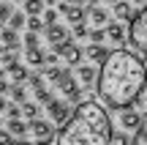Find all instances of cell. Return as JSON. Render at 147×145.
<instances>
[{
    "label": "cell",
    "mask_w": 147,
    "mask_h": 145,
    "mask_svg": "<svg viewBox=\"0 0 147 145\" xmlns=\"http://www.w3.org/2000/svg\"><path fill=\"white\" fill-rule=\"evenodd\" d=\"M44 8H47L44 0H25V11L27 14H44Z\"/></svg>",
    "instance_id": "obj_25"
},
{
    "label": "cell",
    "mask_w": 147,
    "mask_h": 145,
    "mask_svg": "<svg viewBox=\"0 0 147 145\" xmlns=\"http://www.w3.org/2000/svg\"><path fill=\"white\" fill-rule=\"evenodd\" d=\"M112 118L101 101L84 99L74 107L71 118L60 126L55 145H112Z\"/></svg>",
    "instance_id": "obj_2"
},
{
    "label": "cell",
    "mask_w": 147,
    "mask_h": 145,
    "mask_svg": "<svg viewBox=\"0 0 147 145\" xmlns=\"http://www.w3.org/2000/svg\"><path fill=\"white\" fill-rule=\"evenodd\" d=\"M65 19H68L71 25H79V22L87 19V8H84V5H71V11L65 14Z\"/></svg>",
    "instance_id": "obj_20"
},
{
    "label": "cell",
    "mask_w": 147,
    "mask_h": 145,
    "mask_svg": "<svg viewBox=\"0 0 147 145\" xmlns=\"http://www.w3.org/2000/svg\"><path fill=\"white\" fill-rule=\"evenodd\" d=\"M14 145H36V142H27L25 137H16V140H14Z\"/></svg>",
    "instance_id": "obj_38"
},
{
    "label": "cell",
    "mask_w": 147,
    "mask_h": 145,
    "mask_svg": "<svg viewBox=\"0 0 147 145\" xmlns=\"http://www.w3.org/2000/svg\"><path fill=\"white\" fill-rule=\"evenodd\" d=\"M11 14H14V5H11V3H0V25H3V22H8Z\"/></svg>",
    "instance_id": "obj_29"
},
{
    "label": "cell",
    "mask_w": 147,
    "mask_h": 145,
    "mask_svg": "<svg viewBox=\"0 0 147 145\" xmlns=\"http://www.w3.org/2000/svg\"><path fill=\"white\" fill-rule=\"evenodd\" d=\"M16 3H25V0H16Z\"/></svg>",
    "instance_id": "obj_47"
},
{
    "label": "cell",
    "mask_w": 147,
    "mask_h": 145,
    "mask_svg": "<svg viewBox=\"0 0 147 145\" xmlns=\"http://www.w3.org/2000/svg\"><path fill=\"white\" fill-rule=\"evenodd\" d=\"M0 74H3V71H0Z\"/></svg>",
    "instance_id": "obj_48"
},
{
    "label": "cell",
    "mask_w": 147,
    "mask_h": 145,
    "mask_svg": "<svg viewBox=\"0 0 147 145\" xmlns=\"http://www.w3.org/2000/svg\"><path fill=\"white\" fill-rule=\"evenodd\" d=\"M104 3H109V5H115V3H117V0H104Z\"/></svg>",
    "instance_id": "obj_44"
},
{
    "label": "cell",
    "mask_w": 147,
    "mask_h": 145,
    "mask_svg": "<svg viewBox=\"0 0 147 145\" xmlns=\"http://www.w3.org/2000/svg\"><path fill=\"white\" fill-rule=\"evenodd\" d=\"M14 60H16V55H14V49H8V52H5L3 58H0V63H3V66H11V63H14Z\"/></svg>",
    "instance_id": "obj_36"
},
{
    "label": "cell",
    "mask_w": 147,
    "mask_h": 145,
    "mask_svg": "<svg viewBox=\"0 0 147 145\" xmlns=\"http://www.w3.org/2000/svg\"><path fill=\"white\" fill-rule=\"evenodd\" d=\"M147 88V66L131 49H115L101 63L95 96L109 110H128L142 99Z\"/></svg>",
    "instance_id": "obj_1"
},
{
    "label": "cell",
    "mask_w": 147,
    "mask_h": 145,
    "mask_svg": "<svg viewBox=\"0 0 147 145\" xmlns=\"http://www.w3.org/2000/svg\"><path fill=\"white\" fill-rule=\"evenodd\" d=\"M5 110H8V101H5V96L0 93V112H5Z\"/></svg>",
    "instance_id": "obj_37"
},
{
    "label": "cell",
    "mask_w": 147,
    "mask_h": 145,
    "mask_svg": "<svg viewBox=\"0 0 147 145\" xmlns=\"http://www.w3.org/2000/svg\"><path fill=\"white\" fill-rule=\"evenodd\" d=\"M52 82H55V91H57L60 96H65L74 107H76L79 101H84V93H82L84 88H79V77L71 74V66L68 69H60V74L55 77Z\"/></svg>",
    "instance_id": "obj_3"
},
{
    "label": "cell",
    "mask_w": 147,
    "mask_h": 145,
    "mask_svg": "<svg viewBox=\"0 0 147 145\" xmlns=\"http://www.w3.org/2000/svg\"><path fill=\"white\" fill-rule=\"evenodd\" d=\"M106 27H93V30H90V41H95V44H104L106 41Z\"/></svg>",
    "instance_id": "obj_28"
},
{
    "label": "cell",
    "mask_w": 147,
    "mask_h": 145,
    "mask_svg": "<svg viewBox=\"0 0 147 145\" xmlns=\"http://www.w3.org/2000/svg\"><path fill=\"white\" fill-rule=\"evenodd\" d=\"M41 112V104L38 101H22V118L25 120H36Z\"/></svg>",
    "instance_id": "obj_19"
},
{
    "label": "cell",
    "mask_w": 147,
    "mask_h": 145,
    "mask_svg": "<svg viewBox=\"0 0 147 145\" xmlns=\"http://www.w3.org/2000/svg\"><path fill=\"white\" fill-rule=\"evenodd\" d=\"M27 30H36V33L47 30V22H44V16H41V14H27Z\"/></svg>",
    "instance_id": "obj_21"
},
{
    "label": "cell",
    "mask_w": 147,
    "mask_h": 145,
    "mask_svg": "<svg viewBox=\"0 0 147 145\" xmlns=\"http://www.w3.org/2000/svg\"><path fill=\"white\" fill-rule=\"evenodd\" d=\"M5 129H8L14 137H25L27 131H30V120L25 123L22 118H8V126H5Z\"/></svg>",
    "instance_id": "obj_18"
},
{
    "label": "cell",
    "mask_w": 147,
    "mask_h": 145,
    "mask_svg": "<svg viewBox=\"0 0 147 145\" xmlns=\"http://www.w3.org/2000/svg\"><path fill=\"white\" fill-rule=\"evenodd\" d=\"M112 14H115V19H120V22H131L134 16H136L131 0H117V3L112 5Z\"/></svg>",
    "instance_id": "obj_14"
},
{
    "label": "cell",
    "mask_w": 147,
    "mask_h": 145,
    "mask_svg": "<svg viewBox=\"0 0 147 145\" xmlns=\"http://www.w3.org/2000/svg\"><path fill=\"white\" fill-rule=\"evenodd\" d=\"M5 115H8V118H22V104L19 101H16V104H8Z\"/></svg>",
    "instance_id": "obj_33"
},
{
    "label": "cell",
    "mask_w": 147,
    "mask_h": 145,
    "mask_svg": "<svg viewBox=\"0 0 147 145\" xmlns=\"http://www.w3.org/2000/svg\"><path fill=\"white\" fill-rule=\"evenodd\" d=\"M74 38H90V33H87V25H84V22L74 25Z\"/></svg>",
    "instance_id": "obj_30"
},
{
    "label": "cell",
    "mask_w": 147,
    "mask_h": 145,
    "mask_svg": "<svg viewBox=\"0 0 147 145\" xmlns=\"http://www.w3.org/2000/svg\"><path fill=\"white\" fill-rule=\"evenodd\" d=\"M52 140H36V145H49Z\"/></svg>",
    "instance_id": "obj_42"
},
{
    "label": "cell",
    "mask_w": 147,
    "mask_h": 145,
    "mask_svg": "<svg viewBox=\"0 0 147 145\" xmlns=\"http://www.w3.org/2000/svg\"><path fill=\"white\" fill-rule=\"evenodd\" d=\"M11 27H16V30H22V27H27V11H14L8 19Z\"/></svg>",
    "instance_id": "obj_23"
},
{
    "label": "cell",
    "mask_w": 147,
    "mask_h": 145,
    "mask_svg": "<svg viewBox=\"0 0 147 145\" xmlns=\"http://www.w3.org/2000/svg\"><path fill=\"white\" fill-rule=\"evenodd\" d=\"M98 71H101L98 63H79V66H76L79 85H82V88H93L95 82H98Z\"/></svg>",
    "instance_id": "obj_6"
},
{
    "label": "cell",
    "mask_w": 147,
    "mask_h": 145,
    "mask_svg": "<svg viewBox=\"0 0 147 145\" xmlns=\"http://www.w3.org/2000/svg\"><path fill=\"white\" fill-rule=\"evenodd\" d=\"M0 41L5 44V47L8 49H19V44H22V38H19V30H16V27H3L0 25Z\"/></svg>",
    "instance_id": "obj_15"
},
{
    "label": "cell",
    "mask_w": 147,
    "mask_h": 145,
    "mask_svg": "<svg viewBox=\"0 0 147 145\" xmlns=\"http://www.w3.org/2000/svg\"><path fill=\"white\" fill-rule=\"evenodd\" d=\"M120 126L125 131H139L144 126V115L142 112H136L134 107H128V110H120Z\"/></svg>",
    "instance_id": "obj_7"
},
{
    "label": "cell",
    "mask_w": 147,
    "mask_h": 145,
    "mask_svg": "<svg viewBox=\"0 0 147 145\" xmlns=\"http://www.w3.org/2000/svg\"><path fill=\"white\" fill-rule=\"evenodd\" d=\"M71 112H74V104L71 101H60L57 96L47 104V115H49V120H52L55 126H63L65 120L71 118Z\"/></svg>",
    "instance_id": "obj_5"
},
{
    "label": "cell",
    "mask_w": 147,
    "mask_h": 145,
    "mask_svg": "<svg viewBox=\"0 0 147 145\" xmlns=\"http://www.w3.org/2000/svg\"><path fill=\"white\" fill-rule=\"evenodd\" d=\"M0 93H3V96L11 93V82H8V74H5V71L0 74Z\"/></svg>",
    "instance_id": "obj_34"
},
{
    "label": "cell",
    "mask_w": 147,
    "mask_h": 145,
    "mask_svg": "<svg viewBox=\"0 0 147 145\" xmlns=\"http://www.w3.org/2000/svg\"><path fill=\"white\" fill-rule=\"evenodd\" d=\"M87 19L93 22L95 27H106L109 25V11H106L104 5H98V3H90L87 5Z\"/></svg>",
    "instance_id": "obj_11"
},
{
    "label": "cell",
    "mask_w": 147,
    "mask_h": 145,
    "mask_svg": "<svg viewBox=\"0 0 147 145\" xmlns=\"http://www.w3.org/2000/svg\"><path fill=\"white\" fill-rule=\"evenodd\" d=\"M11 99L14 101H27V91H25V82H11Z\"/></svg>",
    "instance_id": "obj_22"
},
{
    "label": "cell",
    "mask_w": 147,
    "mask_h": 145,
    "mask_svg": "<svg viewBox=\"0 0 147 145\" xmlns=\"http://www.w3.org/2000/svg\"><path fill=\"white\" fill-rule=\"evenodd\" d=\"M41 16H44V22H47V25H55V22H57V16H60V11H57V5H47Z\"/></svg>",
    "instance_id": "obj_26"
},
{
    "label": "cell",
    "mask_w": 147,
    "mask_h": 145,
    "mask_svg": "<svg viewBox=\"0 0 147 145\" xmlns=\"http://www.w3.org/2000/svg\"><path fill=\"white\" fill-rule=\"evenodd\" d=\"M5 52H8V47H5V44H0V58H3Z\"/></svg>",
    "instance_id": "obj_39"
},
{
    "label": "cell",
    "mask_w": 147,
    "mask_h": 145,
    "mask_svg": "<svg viewBox=\"0 0 147 145\" xmlns=\"http://www.w3.org/2000/svg\"><path fill=\"white\" fill-rule=\"evenodd\" d=\"M44 33H47V41L52 44V49H60L71 38V33L65 30L63 25H57V22H55V25H47V30H44Z\"/></svg>",
    "instance_id": "obj_10"
},
{
    "label": "cell",
    "mask_w": 147,
    "mask_h": 145,
    "mask_svg": "<svg viewBox=\"0 0 147 145\" xmlns=\"http://www.w3.org/2000/svg\"><path fill=\"white\" fill-rule=\"evenodd\" d=\"M84 58H87L90 63H98V66H101L106 58H109V49H106L104 44H95V41H90V44H87V49H84Z\"/></svg>",
    "instance_id": "obj_13"
},
{
    "label": "cell",
    "mask_w": 147,
    "mask_h": 145,
    "mask_svg": "<svg viewBox=\"0 0 147 145\" xmlns=\"http://www.w3.org/2000/svg\"><path fill=\"white\" fill-rule=\"evenodd\" d=\"M30 134L36 137V140H55V123L52 120H41V118H36V120H30Z\"/></svg>",
    "instance_id": "obj_9"
},
{
    "label": "cell",
    "mask_w": 147,
    "mask_h": 145,
    "mask_svg": "<svg viewBox=\"0 0 147 145\" xmlns=\"http://www.w3.org/2000/svg\"><path fill=\"white\" fill-rule=\"evenodd\" d=\"M5 74H8V80L11 82H27V77H30V71H27V66H22V63H11V66H5Z\"/></svg>",
    "instance_id": "obj_17"
},
{
    "label": "cell",
    "mask_w": 147,
    "mask_h": 145,
    "mask_svg": "<svg viewBox=\"0 0 147 145\" xmlns=\"http://www.w3.org/2000/svg\"><path fill=\"white\" fill-rule=\"evenodd\" d=\"M131 142H134V137H128V131H125V129L112 134V145H131Z\"/></svg>",
    "instance_id": "obj_27"
},
{
    "label": "cell",
    "mask_w": 147,
    "mask_h": 145,
    "mask_svg": "<svg viewBox=\"0 0 147 145\" xmlns=\"http://www.w3.org/2000/svg\"><path fill=\"white\" fill-rule=\"evenodd\" d=\"M142 104H147V88H144V93H142V99H139Z\"/></svg>",
    "instance_id": "obj_41"
},
{
    "label": "cell",
    "mask_w": 147,
    "mask_h": 145,
    "mask_svg": "<svg viewBox=\"0 0 147 145\" xmlns=\"http://www.w3.org/2000/svg\"><path fill=\"white\" fill-rule=\"evenodd\" d=\"M22 41H25V47H38V33L36 30H27Z\"/></svg>",
    "instance_id": "obj_31"
},
{
    "label": "cell",
    "mask_w": 147,
    "mask_h": 145,
    "mask_svg": "<svg viewBox=\"0 0 147 145\" xmlns=\"http://www.w3.org/2000/svg\"><path fill=\"white\" fill-rule=\"evenodd\" d=\"M25 60H27V66L44 69V66H47V52H44L41 47H27L25 49Z\"/></svg>",
    "instance_id": "obj_16"
},
{
    "label": "cell",
    "mask_w": 147,
    "mask_h": 145,
    "mask_svg": "<svg viewBox=\"0 0 147 145\" xmlns=\"http://www.w3.org/2000/svg\"><path fill=\"white\" fill-rule=\"evenodd\" d=\"M0 145H14V134L8 129H0Z\"/></svg>",
    "instance_id": "obj_35"
},
{
    "label": "cell",
    "mask_w": 147,
    "mask_h": 145,
    "mask_svg": "<svg viewBox=\"0 0 147 145\" xmlns=\"http://www.w3.org/2000/svg\"><path fill=\"white\" fill-rule=\"evenodd\" d=\"M71 5H84V0H68Z\"/></svg>",
    "instance_id": "obj_40"
},
{
    "label": "cell",
    "mask_w": 147,
    "mask_h": 145,
    "mask_svg": "<svg viewBox=\"0 0 147 145\" xmlns=\"http://www.w3.org/2000/svg\"><path fill=\"white\" fill-rule=\"evenodd\" d=\"M57 52H60V60H63L65 66H79L82 63V49H79V44L71 41V38L57 49Z\"/></svg>",
    "instance_id": "obj_8"
},
{
    "label": "cell",
    "mask_w": 147,
    "mask_h": 145,
    "mask_svg": "<svg viewBox=\"0 0 147 145\" xmlns=\"http://www.w3.org/2000/svg\"><path fill=\"white\" fill-rule=\"evenodd\" d=\"M128 41L139 55H147V3L142 5V11H136V16L131 19L128 27Z\"/></svg>",
    "instance_id": "obj_4"
},
{
    "label": "cell",
    "mask_w": 147,
    "mask_h": 145,
    "mask_svg": "<svg viewBox=\"0 0 147 145\" xmlns=\"http://www.w3.org/2000/svg\"><path fill=\"white\" fill-rule=\"evenodd\" d=\"M144 123H147V112H144Z\"/></svg>",
    "instance_id": "obj_45"
},
{
    "label": "cell",
    "mask_w": 147,
    "mask_h": 145,
    "mask_svg": "<svg viewBox=\"0 0 147 145\" xmlns=\"http://www.w3.org/2000/svg\"><path fill=\"white\" fill-rule=\"evenodd\" d=\"M134 142H139V145H147V123H144L139 131H134Z\"/></svg>",
    "instance_id": "obj_32"
},
{
    "label": "cell",
    "mask_w": 147,
    "mask_h": 145,
    "mask_svg": "<svg viewBox=\"0 0 147 145\" xmlns=\"http://www.w3.org/2000/svg\"><path fill=\"white\" fill-rule=\"evenodd\" d=\"M131 3H134V5H144L147 0H131Z\"/></svg>",
    "instance_id": "obj_43"
},
{
    "label": "cell",
    "mask_w": 147,
    "mask_h": 145,
    "mask_svg": "<svg viewBox=\"0 0 147 145\" xmlns=\"http://www.w3.org/2000/svg\"><path fill=\"white\" fill-rule=\"evenodd\" d=\"M90 3H98V0H90Z\"/></svg>",
    "instance_id": "obj_46"
},
{
    "label": "cell",
    "mask_w": 147,
    "mask_h": 145,
    "mask_svg": "<svg viewBox=\"0 0 147 145\" xmlns=\"http://www.w3.org/2000/svg\"><path fill=\"white\" fill-rule=\"evenodd\" d=\"M52 99H55V91H52V88H41V91H36V101L41 104V107H47Z\"/></svg>",
    "instance_id": "obj_24"
},
{
    "label": "cell",
    "mask_w": 147,
    "mask_h": 145,
    "mask_svg": "<svg viewBox=\"0 0 147 145\" xmlns=\"http://www.w3.org/2000/svg\"><path fill=\"white\" fill-rule=\"evenodd\" d=\"M106 36H109V41H112V44H125V38H128L125 22H120V19L109 22V25H106Z\"/></svg>",
    "instance_id": "obj_12"
}]
</instances>
